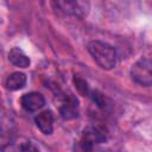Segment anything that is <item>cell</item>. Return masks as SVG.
<instances>
[{"instance_id": "6da1fadb", "label": "cell", "mask_w": 152, "mask_h": 152, "mask_svg": "<svg viewBox=\"0 0 152 152\" xmlns=\"http://www.w3.org/2000/svg\"><path fill=\"white\" fill-rule=\"evenodd\" d=\"M87 49L100 68L104 70H110L116 65L118 56L115 49L112 45L101 40H91L88 43Z\"/></svg>"}, {"instance_id": "7a4b0ae2", "label": "cell", "mask_w": 152, "mask_h": 152, "mask_svg": "<svg viewBox=\"0 0 152 152\" xmlns=\"http://www.w3.org/2000/svg\"><path fill=\"white\" fill-rule=\"evenodd\" d=\"M59 12L75 18H84L90 11V0H55Z\"/></svg>"}, {"instance_id": "3957f363", "label": "cell", "mask_w": 152, "mask_h": 152, "mask_svg": "<svg viewBox=\"0 0 152 152\" xmlns=\"http://www.w3.org/2000/svg\"><path fill=\"white\" fill-rule=\"evenodd\" d=\"M107 129L101 125H90L84 128L80 145L83 150H91L95 145L102 144L107 140Z\"/></svg>"}, {"instance_id": "277c9868", "label": "cell", "mask_w": 152, "mask_h": 152, "mask_svg": "<svg viewBox=\"0 0 152 152\" xmlns=\"http://www.w3.org/2000/svg\"><path fill=\"white\" fill-rule=\"evenodd\" d=\"M152 64L150 58H140L135 62L131 68V77L132 80L144 87H150L152 82Z\"/></svg>"}, {"instance_id": "5b68a950", "label": "cell", "mask_w": 152, "mask_h": 152, "mask_svg": "<svg viewBox=\"0 0 152 152\" xmlns=\"http://www.w3.org/2000/svg\"><path fill=\"white\" fill-rule=\"evenodd\" d=\"M20 103H21V107L26 112H37L44 107L45 99L38 91H30L21 96Z\"/></svg>"}, {"instance_id": "8992f818", "label": "cell", "mask_w": 152, "mask_h": 152, "mask_svg": "<svg viewBox=\"0 0 152 152\" xmlns=\"http://www.w3.org/2000/svg\"><path fill=\"white\" fill-rule=\"evenodd\" d=\"M36 126L43 134H51L53 132V114L51 110H43L34 118Z\"/></svg>"}, {"instance_id": "52a82bcc", "label": "cell", "mask_w": 152, "mask_h": 152, "mask_svg": "<svg viewBox=\"0 0 152 152\" xmlns=\"http://www.w3.org/2000/svg\"><path fill=\"white\" fill-rule=\"evenodd\" d=\"M61 116L64 120L75 119L78 115V101L74 96H68L64 99L61 108H59Z\"/></svg>"}, {"instance_id": "ba28073f", "label": "cell", "mask_w": 152, "mask_h": 152, "mask_svg": "<svg viewBox=\"0 0 152 152\" xmlns=\"http://www.w3.org/2000/svg\"><path fill=\"white\" fill-rule=\"evenodd\" d=\"M1 150L4 151H37L38 148L28 139L24 137H19L12 140L11 142H8L6 146L1 147Z\"/></svg>"}, {"instance_id": "9c48e42d", "label": "cell", "mask_w": 152, "mask_h": 152, "mask_svg": "<svg viewBox=\"0 0 152 152\" xmlns=\"http://www.w3.org/2000/svg\"><path fill=\"white\" fill-rule=\"evenodd\" d=\"M26 81H27V78H26V75L24 72L15 71V72L10 74L6 77V80H5V87H6V89L12 90V91L19 90V89H21V88L25 87Z\"/></svg>"}, {"instance_id": "30bf717a", "label": "cell", "mask_w": 152, "mask_h": 152, "mask_svg": "<svg viewBox=\"0 0 152 152\" xmlns=\"http://www.w3.org/2000/svg\"><path fill=\"white\" fill-rule=\"evenodd\" d=\"M8 61L18 68H27L31 63L28 56L20 48H13L8 52Z\"/></svg>"}, {"instance_id": "8fae6325", "label": "cell", "mask_w": 152, "mask_h": 152, "mask_svg": "<svg viewBox=\"0 0 152 152\" xmlns=\"http://www.w3.org/2000/svg\"><path fill=\"white\" fill-rule=\"evenodd\" d=\"M74 83H75V87L77 88V90H78L83 96H89L90 89H89V87H88V83H87L84 80H82V78H80V77H75V78H74Z\"/></svg>"}]
</instances>
